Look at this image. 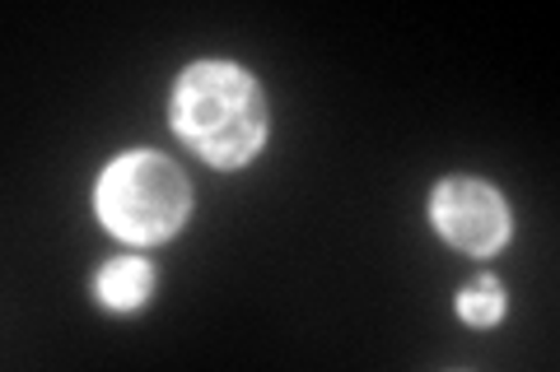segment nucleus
Instances as JSON below:
<instances>
[{
	"mask_svg": "<svg viewBox=\"0 0 560 372\" xmlns=\"http://www.w3.org/2000/svg\"><path fill=\"white\" fill-rule=\"evenodd\" d=\"M173 127L201 158L238 168L267 140V98L248 70L201 61L187 70L173 94Z\"/></svg>",
	"mask_w": 560,
	"mask_h": 372,
	"instance_id": "obj_1",
	"label": "nucleus"
},
{
	"mask_svg": "<svg viewBox=\"0 0 560 372\" xmlns=\"http://www.w3.org/2000/svg\"><path fill=\"white\" fill-rule=\"evenodd\" d=\"M187 209H191L187 177L164 154L131 149L98 182V219L127 242H160L178 233Z\"/></svg>",
	"mask_w": 560,
	"mask_h": 372,
	"instance_id": "obj_2",
	"label": "nucleus"
},
{
	"mask_svg": "<svg viewBox=\"0 0 560 372\" xmlns=\"http://www.w3.org/2000/svg\"><path fill=\"white\" fill-rule=\"evenodd\" d=\"M434 224L467 256H495L514 233L504 196L495 187L477 182V177H448L434 191Z\"/></svg>",
	"mask_w": 560,
	"mask_h": 372,
	"instance_id": "obj_3",
	"label": "nucleus"
},
{
	"mask_svg": "<svg viewBox=\"0 0 560 372\" xmlns=\"http://www.w3.org/2000/svg\"><path fill=\"white\" fill-rule=\"evenodd\" d=\"M150 289H154V271H150V261H136V256H117L103 265V275H98V298L121 312L145 303Z\"/></svg>",
	"mask_w": 560,
	"mask_h": 372,
	"instance_id": "obj_4",
	"label": "nucleus"
},
{
	"mask_svg": "<svg viewBox=\"0 0 560 372\" xmlns=\"http://www.w3.org/2000/svg\"><path fill=\"white\" fill-rule=\"evenodd\" d=\"M458 312H463V322L471 326H495L500 316H504V289H500V279L495 275H481L471 289L458 293Z\"/></svg>",
	"mask_w": 560,
	"mask_h": 372,
	"instance_id": "obj_5",
	"label": "nucleus"
}]
</instances>
